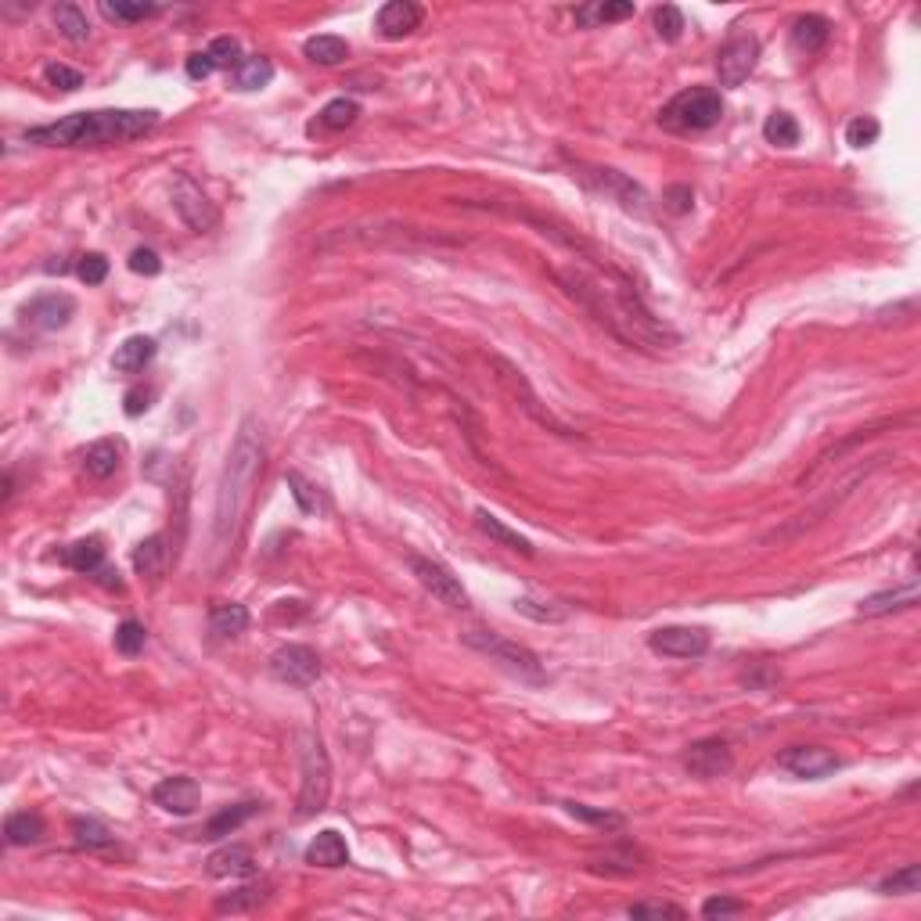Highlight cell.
<instances>
[{"instance_id": "obj_1", "label": "cell", "mask_w": 921, "mask_h": 921, "mask_svg": "<svg viewBox=\"0 0 921 921\" xmlns=\"http://www.w3.org/2000/svg\"><path fill=\"white\" fill-rule=\"evenodd\" d=\"M558 281L565 285V292L573 299H580L587 310L598 317L612 335H619L630 346L641 349H666L670 342H677L666 324L659 317H652V310L637 299L634 288L626 285H605V281L591 278L587 270L573 267V270H558Z\"/></svg>"}, {"instance_id": "obj_2", "label": "cell", "mask_w": 921, "mask_h": 921, "mask_svg": "<svg viewBox=\"0 0 921 921\" xmlns=\"http://www.w3.org/2000/svg\"><path fill=\"white\" fill-rule=\"evenodd\" d=\"M263 429L260 421L242 418L238 432H234V443L227 450L224 472H220V483H216V511H213V551L220 558L231 551L238 529H242L245 511L252 504V490H256V479L263 472Z\"/></svg>"}, {"instance_id": "obj_3", "label": "cell", "mask_w": 921, "mask_h": 921, "mask_svg": "<svg viewBox=\"0 0 921 921\" xmlns=\"http://www.w3.org/2000/svg\"><path fill=\"white\" fill-rule=\"evenodd\" d=\"M159 126V112L152 108H94V112H72L58 123L26 130L29 144L44 148H108V144L137 141Z\"/></svg>"}, {"instance_id": "obj_4", "label": "cell", "mask_w": 921, "mask_h": 921, "mask_svg": "<svg viewBox=\"0 0 921 921\" xmlns=\"http://www.w3.org/2000/svg\"><path fill=\"white\" fill-rule=\"evenodd\" d=\"M724 119V98L713 87H688L659 112V126L670 134H702Z\"/></svg>"}, {"instance_id": "obj_5", "label": "cell", "mask_w": 921, "mask_h": 921, "mask_svg": "<svg viewBox=\"0 0 921 921\" xmlns=\"http://www.w3.org/2000/svg\"><path fill=\"white\" fill-rule=\"evenodd\" d=\"M299 767H303V785H299V817L321 814L331 796V763L321 738L310 731L299 734Z\"/></svg>"}, {"instance_id": "obj_6", "label": "cell", "mask_w": 921, "mask_h": 921, "mask_svg": "<svg viewBox=\"0 0 921 921\" xmlns=\"http://www.w3.org/2000/svg\"><path fill=\"white\" fill-rule=\"evenodd\" d=\"M465 644H468V648H475V652H483L490 662H497V666H501V670H508L511 677L526 680V684H544V680H547L540 659L529 652L526 644L508 641V637H501V634H486V630H468Z\"/></svg>"}, {"instance_id": "obj_7", "label": "cell", "mask_w": 921, "mask_h": 921, "mask_svg": "<svg viewBox=\"0 0 921 921\" xmlns=\"http://www.w3.org/2000/svg\"><path fill=\"white\" fill-rule=\"evenodd\" d=\"M573 177L580 180L587 191H594V195H605V198H612V202H619L626 213H634V216L652 213L648 191H644L641 184H634L626 173L605 170V166H573Z\"/></svg>"}, {"instance_id": "obj_8", "label": "cell", "mask_w": 921, "mask_h": 921, "mask_svg": "<svg viewBox=\"0 0 921 921\" xmlns=\"http://www.w3.org/2000/svg\"><path fill=\"white\" fill-rule=\"evenodd\" d=\"M321 655L310 644H285L270 655V677L288 684V688H313L321 680Z\"/></svg>"}, {"instance_id": "obj_9", "label": "cell", "mask_w": 921, "mask_h": 921, "mask_svg": "<svg viewBox=\"0 0 921 921\" xmlns=\"http://www.w3.org/2000/svg\"><path fill=\"white\" fill-rule=\"evenodd\" d=\"M407 565H411L414 580H418L436 601H443V605H450V609H468V591L461 587V580H457L443 562L425 558V555H411L407 558Z\"/></svg>"}, {"instance_id": "obj_10", "label": "cell", "mask_w": 921, "mask_h": 921, "mask_svg": "<svg viewBox=\"0 0 921 921\" xmlns=\"http://www.w3.org/2000/svg\"><path fill=\"white\" fill-rule=\"evenodd\" d=\"M173 209H177V216L195 234H206L220 224L216 206L209 202V195L202 191V184H195L188 173H180V177L173 180Z\"/></svg>"}, {"instance_id": "obj_11", "label": "cell", "mask_w": 921, "mask_h": 921, "mask_svg": "<svg viewBox=\"0 0 921 921\" xmlns=\"http://www.w3.org/2000/svg\"><path fill=\"white\" fill-rule=\"evenodd\" d=\"M760 62V40L756 36H734L716 51V76L720 87H742Z\"/></svg>"}, {"instance_id": "obj_12", "label": "cell", "mask_w": 921, "mask_h": 921, "mask_svg": "<svg viewBox=\"0 0 921 921\" xmlns=\"http://www.w3.org/2000/svg\"><path fill=\"white\" fill-rule=\"evenodd\" d=\"M778 767L803 781H821L828 774H835L842 767V760L832 749H824V745H788L778 756Z\"/></svg>"}, {"instance_id": "obj_13", "label": "cell", "mask_w": 921, "mask_h": 921, "mask_svg": "<svg viewBox=\"0 0 921 921\" xmlns=\"http://www.w3.org/2000/svg\"><path fill=\"white\" fill-rule=\"evenodd\" d=\"M18 317H22V324H29L36 331H62L76 317V299L69 292H44V296L29 299L18 310Z\"/></svg>"}, {"instance_id": "obj_14", "label": "cell", "mask_w": 921, "mask_h": 921, "mask_svg": "<svg viewBox=\"0 0 921 921\" xmlns=\"http://www.w3.org/2000/svg\"><path fill=\"white\" fill-rule=\"evenodd\" d=\"M648 648L670 659H698L709 652V634L702 626H662L648 634Z\"/></svg>"}, {"instance_id": "obj_15", "label": "cell", "mask_w": 921, "mask_h": 921, "mask_svg": "<svg viewBox=\"0 0 921 921\" xmlns=\"http://www.w3.org/2000/svg\"><path fill=\"white\" fill-rule=\"evenodd\" d=\"M684 767L695 774V778L709 781V778H724L727 770L734 767L731 745L724 738H702V742L688 745V756H684Z\"/></svg>"}, {"instance_id": "obj_16", "label": "cell", "mask_w": 921, "mask_h": 921, "mask_svg": "<svg viewBox=\"0 0 921 921\" xmlns=\"http://www.w3.org/2000/svg\"><path fill=\"white\" fill-rule=\"evenodd\" d=\"M152 799L155 806H162L166 814H177V817H188L195 814L198 799H202V788H198L195 778H162L159 785L152 788Z\"/></svg>"}, {"instance_id": "obj_17", "label": "cell", "mask_w": 921, "mask_h": 921, "mask_svg": "<svg viewBox=\"0 0 921 921\" xmlns=\"http://www.w3.org/2000/svg\"><path fill=\"white\" fill-rule=\"evenodd\" d=\"M421 18H425V11L418 4H411V0H389V4L378 8L375 26L385 40H403V36H411L421 26Z\"/></svg>"}, {"instance_id": "obj_18", "label": "cell", "mask_w": 921, "mask_h": 921, "mask_svg": "<svg viewBox=\"0 0 921 921\" xmlns=\"http://www.w3.org/2000/svg\"><path fill=\"white\" fill-rule=\"evenodd\" d=\"M206 871L213 878H252L256 875V857L249 846H224L206 860Z\"/></svg>"}, {"instance_id": "obj_19", "label": "cell", "mask_w": 921, "mask_h": 921, "mask_svg": "<svg viewBox=\"0 0 921 921\" xmlns=\"http://www.w3.org/2000/svg\"><path fill=\"white\" fill-rule=\"evenodd\" d=\"M155 353H159V342L152 335H130L123 346H116V357H112V367L119 375H137L144 367L152 364Z\"/></svg>"}, {"instance_id": "obj_20", "label": "cell", "mask_w": 921, "mask_h": 921, "mask_svg": "<svg viewBox=\"0 0 921 921\" xmlns=\"http://www.w3.org/2000/svg\"><path fill=\"white\" fill-rule=\"evenodd\" d=\"M918 580H907L904 587H896V591H882V594H871V598L860 601V616H889V612H900V609H911V605H918Z\"/></svg>"}, {"instance_id": "obj_21", "label": "cell", "mask_w": 921, "mask_h": 921, "mask_svg": "<svg viewBox=\"0 0 921 921\" xmlns=\"http://www.w3.org/2000/svg\"><path fill=\"white\" fill-rule=\"evenodd\" d=\"M788 36H792V47L799 54H817L832 36V22L824 15H799L788 29Z\"/></svg>"}, {"instance_id": "obj_22", "label": "cell", "mask_w": 921, "mask_h": 921, "mask_svg": "<svg viewBox=\"0 0 921 921\" xmlns=\"http://www.w3.org/2000/svg\"><path fill=\"white\" fill-rule=\"evenodd\" d=\"M306 864H313V868H342V864H349L346 839L339 832H331V828L321 832L306 846Z\"/></svg>"}, {"instance_id": "obj_23", "label": "cell", "mask_w": 921, "mask_h": 921, "mask_svg": "<svg viewBox=\"0 0 921 921\" xmlns=\"http://www.w3.org/2000/svg\"><path fill=\"white\" fill-rule=\"evenodd\" d=\"M62 562L69 565L72 573L94 576L101 565H105V544H101V537H83V540H76V544L65 547Z\"/></svg>"}, {"instance_id": "obj_24", "label": "cell", "mask_w": 921, "mask_h": 921, "mask_svg": "<svg viewBox=\"0 0 921 921\" xmlns=\"http://www.w3.org/2000/svg\"><path fill=\"white\" fill-rule=\"evenodd\" d=\"M260 810V803H234V806H224L220 814H213L209 817L206 824H202V839L206 842H216V839H224V835H231V832H238L245 821H249L252 814Z\"/></svg>"}, {"instance_id": "obj_25", "label": "cell", "mask_w": 921, "mask_h": 921, "mask_svg": "<svg viewBox=\"0 0 921 921\" xmlns=\"http://www.w3.org/2000/svg\"><path fill=\"white\" fill-rule=\"evenodd\" d=\"M119 465H123V447H119L116 439H98L94 447H87V454H83V472L90 475V479H108V475H116Z\"/></svg>"}, {"instance_id": "obj_26", "label": "cell", "mask_w": 921, "mask_h": 921, "mask_svg": "<svg viewBox=\"0 0 921 921\" xmlns=\"http://www.w3.org/2000/svg\"><path fill=\"white\" fill-rule=\"evenodd\" d=\"M170 540L162 537V533H155V537L141 540V544L134 547V569L141 576H162L166 573V565H170Z\"/></svg>"}, {"instance_id": "obj_27", "label": "cell", "mask_w": 921, "mask_h": 921, "mask_svg": "<svg viewBox=\"0 0 921 921\" xmlns=\"http://www.w3.org/2000/svg\"><path fill=\"white\" fill-rule=\"evenodd\" d=\"M497 367H501V371H504V382H511V385H515V389H522V396H526V403H522V407H526V411L533 414V418H537L540 425H547V429L562 432V436H573V432L565 429V425L555 418V414H551V411H544V407H540V403H537V396H533V389H529L526 375H522L519 367H511L508 360H501V357H497Z\"/></svg>"}, {"instance_id": "obj_28", "label": "cell", "mask_w": 921, "mask_h": 921, "mask_svg": "<svg viewBox=\"0 0 921 921\" xmlns=\"http://www.w3.org/2000/svg\"><path fill=\"white\" fill-rule=\"evenodd\" d=\"M245 626H249V609L238 605V601H216L209 609V634L227 641V637L245 634Z\"/></svg>"}, {"instance_id": "obj_29", "label": "cell", "mask_w": 921, "mask_h": 921, "mask_svg": "<svg viewBox=\"0 0 921 921\" xmlns=\"http://www.w3.org/2000/svg\"><path fill=\"white\" fill-rule=\"evenodd\" d=\"M360 119V105L353 98H335L328 101V105L317 112V119L310 123V134H317V130H346V126H353Z\"/></svg>"}, {"instance_id": "obj_30", "label": "cell", "mask_w": 921, "mask_h": 921, "mask_svg": "<svg viewBox=\"0 0 921 921\" xmlns=\"http://www.w3.org/2000/svg\"><path fill=\"white\" fill-rule=\"evenodd\" d=\"M475 526L483 529V533H486V537H490V540H497V544H501V547H508V551H519V555L533 558V544H529L526 537H519L515 529H508V526H504V522L497 519V515H490V511H486V508H479V511H475Z\"/></svg>"}, {"instance_id": "obj_31", "label": "cell", "mask_w": 921, "mask_h": 921, "mask_svg": "<svg viewBox=\"0 0 921 921\" xmlns=\"http://www.w3.org/2000/svg\"><path fill=\"white\" fill-rule=\"evenodd\" d=\"M40 839H44V817L29 814V810L8 814V821H4V842L8 846H33Z\"/></svg>"}, {"instance_id": "obj_32", "label": "cell", "mask_w": 921, "mask_h": 921, "mask_svg": "<svg viewBox=\"0 0 921 921\" xmlns=\"http://www.w3.org/2000/svg\"><path fill=\"white\" fill-rule=\"evenodd\" d=\"M634 15V4H623V0H598V4H583L576 8V22L587 29L594 26H609V22H623V18Z\"/></svg>"}, {"instance_id": "obj_33", "label": "cell", "mask_w": 921, "mask_h": 921, "mask_svg": "<svg viewBox=\"0 0 921 921\" xmlns=\"http://www.w3.org/2000/svg\"><path fill=\"white\" fill-rule=\"evenodd\" d=\"M303 54L313 65H342L349 58V44L342 36L324 33V36H310L303 44Z\"/></svg>"}, {"instance_id": "obj_34", "label": "cell", "mask_w": 921, "mask_h": 921, "mask_svg": "<svg viewBox=\"0 0 921 921\" xmlns=\"http://www.w3.org/2000/svg\"><path fill=\"white\" fill-rule=\"evenodd\" d=\"M69 832H72V842L83 846V850H112V846H116V835L108 832L101 821H94V817H76V821L69 824Z\"/></svg>"}, {"instance_id": "obj_35", "label": "cell", "mask_w": 921, "mask_h": 921, "mask_svg": "<svg viewBox=\"0 0 921 921\" xmlns=\"http://www.w3.org/2000/svg\"><path fill=\"white\" fill-rule=\"evenodd\" d=\"M270 80H274V62L263 58V54H252L234 69V87L238 90H263Z\"/></svg>"}, {"instance_id": "obj_36", "label": "cell", "mask_w": 921, "mask_h": 921, "mask_svg": "<svg viewBox=\"0 0 921 921\" xmlns=\"http://www.w3.org/2000/svg\"><path fill=\"white\" fill-rule=\"evenodd\" d=\"M285 479H288V490H292V497H296V504H299L303 515H317V511L328 508V497L321 493V486H313L303 472H288Z\"/></svg>"}, {"instance_id": "obj_37", "label": "cell", "mask_w": 921, "mask_h": 921, "mask_svg": "<svg viewBox=\"0 0 921 921\" xmlns=\"http://www.w3.org/2000/svg\"><path fill=\"white\" fill-rule=\"evenodd\" d=\"M54 26L62 29V36L72 44H87L90 40V22L76 4H58L54 8Z\"/></svg>"}, {"instance_id": "obj_38", "label": "cell", "mask_w": 921, "mask_h": 921, "mask_svg": "<svg viewBox=\"0 0 921 921\" xmlns=\"http://www.w3.org/2000/svg\"><path fill=\"white\" fill-rule=\"evenodd\" d=\"M763 137H767V144H778V148H796L799 144L796 116H788V112H774V116H767V123H763Z\"/></svg>"}, {"instance_id": "obj_39", "label": "cell", "mask_w": 921, "mask_h": 921, "mask_svg": "<svg viewBox=\"0 0 921 921\" xmlns=\"http://www.w3.org/2000/svg\"><path fill=\"white\" fill-rule=\"evenodd\" d=\"M515 612L537 619V623H562V619H569V609H565V605H558V601H537V598H515Z\"/></svg>"}, {"instance_id": "obj_40", "label": "cell", "mask_w": 921, "mask_h": 921, "mask_svg": "<svg viewBox=\"0 0 921 921\" xmlns=\"http://www.w3.org/2000/svg\"><path fill=\"white\" fill-rule=\"evenodd\" d=\"M159 4H126V0H105L101 4V15L105 18H112V22H144V18H152V15H159Z\"/></svg>"}, {"instance_id": "obj_41", "label": "cell", "mask_w": 921, "mask_h": 921, "mask_svg": "<svg viewBox=\"0 0 921 921\" xmlns=\"http://www.w3.org/2000/svg\"><path fill=\"white\" fill-rule=\"evenodd\" d=\"M263 900H267V886H245V889H238V893L224 896V900H216V911L242 914V911H252V907H260Z\"/></svg>"}, {"instance_id": "obj_42", "label": "cell", "mask_w": 921, "mask_h": 921, "mask_svg": "<svg viewBox=\"0 0 921 921\" xmlns=\"http://www.w3.org/2000/svg\"><path fill=\"white\" fill-rule=\"evenodd\" d=\"M206 51H209V58H213L216 69H238V65L245 62V58H242V44H238L234 36H216Z\"/></svg>"}, {"instance_id": "obj_43", "label": "cell", "mask_w": 921, "mask_h": 921, "mask_svg": "<svg viewBox=\"0 0 921 921\" xmlns=\"http://www.w3.org/2000/svg\"><path fill=\"white\" fill-rule=\"evenodd\" d=\"M144 641H148V630H144L137 619H123V623L116 626V652L119 655L144 652Z\"/></svg>"}, {"instance_id": "obj_44", "label": "cell", "mask_w": 921, "mask_h": 921, "mask_svg": "<svg viewBox=\"0 0 921 921\" xmlns=\"http://www.w3.org/2000/svg\"><path fill=\"white\" fill-rule=\"evenodd\" d=\"M655 33L666 40V44H677L680 36H684V15H680V8H673V4H662V8H655Z\"/></svg>"}, {"instance_id": "obj_45", "label": "cell", "mask_w": 921, "mask_h": 921, "mask_svg": "<svg viewBox=\"0 0 921 921\" xmlns=\"http://www.w3.org/2000/svg\"><path fill=\"white\" fill-rule=\"evenodd\" d=\"M918 882H921V868H918V864H907L904 871L889 875L886 882L878 886V893H886V896H911V893H918Z\"/></svg>"}, {"instance_id": "obj_46", "label": "cell", "mask_w": 921, "mask_h": 921, "mask_svg": "<svg viewBox=\"0 0 921 921\" xmlns=\"http://www.w3.org/2000/svg\"><path fill=\"white\" fill-rule=\"evenodd\" d=\"M878 134H882V126H878L875 116H857L846 126V144L850 148H868V144L878 141Z\"/></svg>"}, {"instance_id": "obj_47", "label": "cell", "mask_w": 921, "mask_h": 921, "mask_svg": "<svg viewBox=\"0 0 921 921\" xmlns=\"http://www.w3.org/2000/svg\"><path fill=\"white\" fill-rule=\"evenodd\" d=\"M44 80L51 83V87L65 90V94H72V90L83 87V72L69 69V65H62V62H51V65H44Z\"/></svg>"}, {"instance_id": "obj_48", "label": "cell", "mask_w": 921, "mask_h": 921, "mask_svg": "<svg viewBox=\"0 0 921 921\" xmlns=\"http://www.w3.org/2000/svg\"><path fill=\"white\" fill-rule=\"evenodd\" d=\"M562 806L573 817H580V821H587V824H601V828H619V824H623V817H619V814H609V810H594V806H587V803H562Z\"/></svg>"}, {"instance_id": "obj_49", "label": "cell", "mask_w": 921, "mask_h": 921, "mask_svg": "<svg viewBox=\"0 0 921 921\" xmlns=\"http://www.w3.org/2000/svg\"><path fill=\"white\" fill-rule=\"evenodd\" d=\"M76 274H80L83 285H101V281L108 278V260L101 256V252H87V256H80Z\"/></svg>"}, {"instance_id": "obj_50", "label": "cell", "mask_w": 921, "mask_h": 921, "mask_svg": "<svg viewBox=\"0 0 921 921\" xmlns=\"http://www.w3.org/2000/svg\"><path fill=\"white\" fill-rule=\"evenodd\" d=\"M630 918H684V907L677 904H659V900H644V904L626 907Z\"/></svg>"}, {"instance_id": "obj_51", "label": "cell", "mask_w": 921, "mask_h": 921, "mask_svg": "<svg viewBox=\"0 0 921 921\" xmlns=\"http://www.w3.org/2000/svg\"><path fill=\"white\" fill-rule=\"evenodd\" d=\"M126 263H130L134 274H144V278H155V274L162 270V260H159V252L155 249H134Z\"/></svg>"}, {"instance_id": "obj_52", "label": "cell", "mask_w": 921, "mask_h": 921, "mask_svg": "<svg viewBox=\"0 0 921 921\" xmlns=\"http://www.w3.org/2000/svg\"><path fill=\"white\" fill-rule=\"evenodd\" d=\"M745 904L742 900H734V896H709L706 904H702V914L706 918H731V914H742Z\"/></svg>"}, {"instance_id": "obj_53", "label": "cell", "mask_w": 921, "mask_h": 921, "mask_svg": "<svg viewBox=\"0 0 921 921\" xmlns=\"http://www.w3.org/2000/svg\"><path fill=\"white\" fill-rule=\"evenodd\" d=\"M184 72H188V80H209L216 72V65H213V58H209V51H195V54H188V62H184Z\"/></svg>"}, {"instance_id": "obj_54", "label": "cell", "mask_w": 921, "mask_h": 921, "mask_svg": "<svg viewBox=\"0 0 921 921\" xmlns=\"http://www.w3.org/2000/svg\"><path fill=\"white\" fill-rule=\"evenodd\" d=\"M152 407V389H130L123 400V411L130 414V418H137V414H144Z\"/></svg>"}, {"instance_id": "obj_55", "label": "cell", "mask_w": 921, "mask_h": 921, "mask_svg": "<svg viewBox=\"0 0 921 921\" xmlns=\"http://www.w3.org/2000/svg\"><path fill=\"white\" fill-rule=\"evenodd\" d=\"M94 580L101 583V587H108V591H123V580H119L116 569H108V565H101L98 573H94Z\"/></svg>"}]
</instances>
